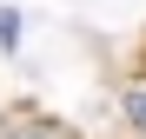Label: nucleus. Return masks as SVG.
<instances>
[{"instance_id": "nucleus-2", "label": "nucleus", "mask_w": 146, "mask_h": 139, "mask_svg": "<svg viewBox=\"0 0 146 139\" xmlns=\"http://www.w3.org/2000/svg\"><path fill=\"white\" fill-rule=\"evenodd\" d=\"M119 106H126V126L146 139V86H126V99H119Z\"/></svg>"}, {"instance_id": "nucleus-3", "label": "nucleus", "mask_w": 146, "mask_h": 139, "mask_svg": "<svg viewBox=\"0 0 146 139\" xmlns=\"http://www.w3.org/2000/svg\"><path fill=\"white\" fill-rule=\"evenodd\" d=\"M0 46H7V53L20 46V13H13V7H0Z\"/></svg>"}, {"instance_id": "nucleus-1", "label": "nucleus", "mask_w": 146, "mask_h": 139, "mask_svg": "<svg viewBox=\"0 0 146 139\" xmlns=\"http://www.w3.org/2000/svg\"><path fill=\"white\" fill-rule=\"evenodd\" d=\"M0 139H80L66 119H53V113H33V106H20V113H0Z\"/></svg>"}]
</instances>
